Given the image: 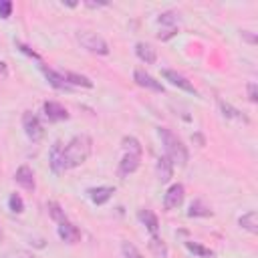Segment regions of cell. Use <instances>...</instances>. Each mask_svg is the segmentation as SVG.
Wrapping results in <instances>:
<instances>
[{
    "label": "cell",
    "mask_w": 258,
    "mask_h": 258,
    "mask_svg": "<svg viewBox=\"0 0 258 258\" xmlns=\"http://www.w3.org/2000/svg\"><path fill=\"white\" fill-rule=\"evenodd\" d=\"M87 6H91V8H95V6H107V2H85Z\"/></svg>",
    "instance_id": "cell-35"
},
{
    "label": "cell",
    "mask_w": 258,
    "mask_h": 258,
    "mask_svg": "<svg viewBox=\"0 0 258 258\" xmlns=\"http://www.w3.org/2000/svg\"><path fill=\"white\" fill-rule=\"evenodd\" d=\"M22 129H24L26 137H28L30 141H34V143L44 137L42 123H40V119H38L32 111H24V113H22Z\"/></svg>",
    "instance_id": "cell-5"
},
{
    "label": "cell",
    "mask_w": 258,
    "mask_h": 258,
    "mask_svg": "<svg viewBox=\"0 0 258 258\" xmlns=\"http://www.w3.org/2000/svg\"><path fill=\"white\" fill-rule=\"evenodd\" d=\"M220 109H222L224 117H228V119H234V121H240V123H248V117H246L242 111H238L236 107H232V105H228V103L220 101Z\"/></svg>",
    "instance_id": "cell-24"
},
{
    "label": "cell",
    "mask_w": 258,
    "mask_h": 258,
    "mask_svg": "<svg viewBox=\"0 0 258 258\" xmlns=\"http://www.w3.org/2000/svg\"><path fill=\"white\" fill-rule=\"evenodd\" d=\"M135 54L145 64H153L157 60V52H155V48L149 42H137L135 44Z\"/></svg>",
    "instance_id": "cell-16"
},
{
    "label": "cell",
    "mask_w": 258,
    "mask_h": 258,
    "mask_svg": "<svg viewBox=\"0 0 258 258\" xmlns=\"http://www.w3.org/2000/svg\"><path fill=\"white\" fill-rule=\"evenodd\" d=\"M177 34V28H161L159 32H157V38L159 40H167V38H171V36H175Z\"/></svg>",
    "instance_id": "cell-30"
},
{
    "label": "cell",
    "mask_w": 258,
    "mask_h": 258,
    "mask_svg": "<svg viewBox=\"0 0 258 258\" xmlns=\"http://www.w3.org/2000/svg\"><path fill=\"white\" fill-rule=\"evenodd\" d=\"M16 46H18V48H20V50H22L24 54H28V56H32V58L40 60V56H38V54H36V52H34V50L30 48V46H26V44H22V42H16Z\"/></svg>",
    "instance_id": "cell-32"
},
{
    "label": "cell",
    "mask_w": 258,
    "mask_h": 258,
    "mask_svg": "<svg viewBox=\"0 0 258 258\" xmlns=\"http://www.w3.org/2000/svg\"><path fill=\"white\" fill-rule=\"evenodd\" d=\"M64 81L71 85V87H85V89H91L93 87V81L85 75H79V73H71V71H64Z\"/></svg>",
    "instance_id": "cell-22"
},
{
    "label": "cell",
    "mask_w": 258,
    "mask_h": 258,
    "mask_svg": "<svg viewBox=\"0 0 258 258\" xmlns=\"http://www.w3.org/2000/svg\"><path fill=\"white\" fill-rule=\"evenodd\" d=\"M10 14H12V2L0 0V18H10Z\"/></svg>",
    "instance_id": "cell-29"
},
{
    "label": "cell",
    "mask_w": 258,
    "mask_h": 258,
    "mask_svg": "<svg viewBox=\"0 0 258 258\" xmlns=\"http://www.w3.org/2000/svg\"><path fill=\"white\" fill-rule=\"evenodd\" d=\"M242 38H244V40H248V42H252V44L256 42V36H254L250 30H242Z\"/></svg>",
    "instance_id": "cell-33"
},
{
    "label": "cell",
    "mask_w": 258,
    "mask_h": 258,
    "mask_svg": "<svg viewBox=\"0 0 258 258\" xmlns=\"http://www.w3.org/2000/svg\"><path fill=\"white\" fill-rule=\"evenodd\" d=\"M42 69V73H44V77H46V81L54 87V89H58V91H71L73 87L64 81V75L62 73H58V71H52V69H48V67H40Z\"/></svg>",
    "instance_id": "cell-13"
},
{
    "label": "cell",
    "mask_w": 258,
    "mask_h": 258,
    "mask_svg": "<svg viewBox=\"0 0 258 258\" xmlns=\"http://www.w3.org/2000/svg\"><path fill=\"white\" fill-rule=\"evenodd\" d=\"M113 194H115V187H113V185H97V187H89V189H87L89 200H91L93 204H97V206L107 204V202L113 198Z\"/></svg>",
    "instance_id": "cell-10"
},
{
    "label": "cell",
    "mask_w": 258,
    "mask_h": 258,
    "mask_svg": "<svg viewBox=\"0 0 258 258\" xmlns=\"http://www.w3.org/2000/svg\"><path fill=\"white\" fill-rule=\"evenodd\" d=\"M155 169H157V179H159L161 183H167V181L173 177V163H171L169 157H165V155L157 159Z\"/></svg>",
    "instance_id": "cell-17"
},
{
    "label": "cell",
    "mask_w": 258,
    "mask_h": 258,
    "mask_svg": "<svg viewBox=\"0 0 258 258\" xmlns=\"http://www.w3.org/2000/svg\"><path fill=\"white\" fill-rule=\"evenodd\" d=\"M0 77H2V79H6V77H8V69H6V62H2V60H0Z\"/></svg>",
    "instance_id": "cell-34"
},
{
    "label": "cell",
    "mask_w": 258,
    "mask_h": 258,
    "mask_svg": "<svg viewBox=\"0 0 258 258\" xmlns=\"http://www.w3.org/2000/svg\"><path fill=\"white\" fill-rule=\"evenodd\" d=\"M121 145H123V157L119 161V167H117V173L119 177H127L131 175L133 171H137L139 163H141V153H143V147L139 143L137 137H131V135H125L121 139Z\"/></svg>",
    "instance_id": "cell-3"
},
{
    "label": "cell",
    "mask_w": 258,
    "mask_h": 258,
    "mask_svg": "<svg viewBox=\"0 0 258 258\" xmlns=\"http://www.w3.org/2000/svg\"><path fill=\"white\" fill-rule=\"evenodd\" d=\"M79 42H81V46L87 48L89 52H95V54H109V44H107V40H105L101 34L93 32V30H83V32H79Z\"/></svg>",
    "instance_id": "cell-4"
},
{
    "label": "cell",
    "mask_w": 258,
    "mask_h": 258,
    "mask_svg": "<svg viewBox=\"0 0 258 258\" xmlns=\"http://www.w3.org/2000/svg\"><path fill=\"white\" fill-rule=\"evenodd\" d=\"M157 135L163 143V149H165V157H169V161L173 165H179V167H185L187 165V159H189V153H187V147L183 145V141L167 127H159L157 129Z\"/></svg>",
    "instance_id": "cell-2"
},
{
    "label": "cell",
    "mask_w": 258,
    "mask_h": 258,
    "mask_svg": "<svg viewBox=\"0 0 258 258\" xmlns=\"http://www.w3.org/2000/svg\"><path fill=\"white\" fill-rule=\"evenodd\" d=\"M161 75H163V79L165 81H169L173 87H177V89H181V91H185V93H191V95H198V89L181 75V73H177V71H173V69H163L161 71Z\"/></svg>",
    "instance_id": "cell-7"
},
{
    "label": "cell",
    "mask_w": 258,
    "mask_h": 258,
    "mask_svg": "<svg viewBox=\"0 0 258 258\" xmlns=\"http://www.w3.org/2000/svg\"><path fill=\"white\" fill-rule=\"evenodd\" d=\"M14 179H16V183H18L20 187H24V189H28V191H34V187H36L34 171H32L28 165H20V167L16 169V173H14Z\"/></svg>",
    "instance_id": "cell-12"
},
{
    "label": "cell",
    "mask_w": 258,
    "mask_h": 258,
    "mask_svg": "<svg viewBox=\"0 0 258 258\" xmlns=\"http://www.w3.org/2000/svg\"><path fill=\"white\" fill-rule=\"evenodd\" d=\"M42 109H44L46 119L52 121V123H56V121H67V119H69L67 107H62V105L56 103V101H46V103L42 105Z\"/></svg>",
    "instance_id": "cell-11"
},
{
    "label": "cell",
    "mask_w": 258,
    "mask_h": 258,
    "mask_svg": "<svg viewBox=\"0 0 258 258\" xmlns=\"http://www.w3.org/2000/svg\"><path fill=\"white\" fill-rule=\"evenodd\" d=\"M46 210H48V216L54 220V222H64L67 220V216H64V210L60 208V204H56V202H48V206H46Z\"/></svg>",
    "instance_id": "cell-25"
},
{
    "label": "cell",
    "mask_w": 258,
    "mask_h": 258,
    "mask_svg": "<svg viewBox=\"0 0 258 258\" xmlns=\"http://www.w3.org/2000/svg\"><path fill=\"white\" fill-rule=\"evenodd\" d=\"M8 208H10V212H14V214H22V212H24V202H22V198H20L18 194H10V196H8Z\"/></svg>",
    "instance_id": "cell-26"
},
{
    "label": "cell",
    "mask_w": 258,
    "mask_h": 258,
    "mask_svg": "<svg viewBox=\"0 0 258 258\" xmlns=\"http://www.w3.org/2000/svg\"><path fill=\"white\" fill-rule=\"evenodd\" d=\"M248 101L250 103L258 101V85L256 83H248Z\"/></svg>",
    "instance_id": "cell-31"
},
{
    "label": "cell",
    "mask_w": 258,
    "mask_h": 258,
    "mask_svg": "<svg viewBox=\"0 0 258 258\" xmlns=\"http://www.w3.org/2000/svg\"><path fill=\"white\" fill-rule=\"evenodd\" d=\"M137 220L147 228L149 234H157V230H159V220H157V216H155L151 210L141 208V210L137 212Z\"/></svg>",
    "instance_id": "cell-15"
},
{
    "label": "cell",
    "mask_w": 258,
    "mask_h": 258,
    "mask_svg": "<svg viewBox=\"0 0 258 258\" xmlns=\"http://www.w3.org/2000/svg\"><path fill=\"white\" fill-rule=\"evenodd\" d=\"M238 224L242 230L250 232V234H258V212L256 210H250L246 214H242L238 218Z\"/></svg>",
    "instance_id": "cell-18"
},
{
    "label": "cell",
    "mask_w": 258,
    "mask_h": 258,
    "mask_svg": "<svg viewBox=\"0 0 258 258\" xmlns=\"http://www.w3.org/2000/svg\"><path fill=\"white\" fill-rule=\"evenodd\" d=\"M177 22H179V14L173 12V10H167V12H161L157 16V24L161 28H177Z\"/></svg>",
    "instance_id": "cell-23"
},
{
    "label": "cell",
    "mask_w": 258,
    "mask_h": 258,
    "mask_svg": "<svg viewBox=\"0 0 258 258\" xmlns=\"http://www.w3.org/2000/svg\"><path fill=\"white\" fill-rule=\"evenodd\" d=\"M183 246H185V250H187L189 254H194L196 258H214V256H216V252H214L212 248H206L204 244L194 242V240H185Z\"/></svg>",
    "instance_id": "cell-20"
},
{
    "label": "cell",
    "mask_w": 258,
    "mask_h": 258,
    "mask_svg": "<svg viewBox=\"0 0 258 258\" xmlns=\"http://www.w3.org/2000/svg\"><path fill=\"white\" fill-rule=\"evenodd\" d=\"M62 143L60 141H54L50 145V151H48V163H50V169L54 173H62Z\"/></svg>",
    "instance_id": "cell-14"
},
{
    "label": "cell",
    "mask_w": 258,
    "mask_h": 258,
    "mask_svg": "<svg viewBox=\"0 0 258 258\" xmlns=\"http://www.w3.org/2000/svg\"><path fill=\"white\" fill-rule=\"evenodd\" d=\"M0 258H36L30 250H8V252H4Z\"/></svg>",
    "instance_id": "cell-28"
},
{
    "label": "cell",
    "mask_w": 258,
    "mask_h": 258,
    "mask_svg": "<svg viewBox=\"0 0 258 258\" xmlns=\"http://www.w3.org/2000/svg\"><path fill=\"white\" fill-rule=\"evenodd\" d=\"M183 200H185V187H183L181 183H173V185L167 187V191H165V196H163V208H165L167 212L177 210V208L183 204Z\"/></svg>",
    "instance_id": "cell-6"
},
{
    "label": "cell",
    "mask_w": 258,
    "mask_h": 258,
    "mask_svg": "<svg viewBox=\"0 0 258 258\" xmlns=\"http://www.w3.org/2000/svg\"><path fill=\"white\" fill-rule=\"evenodd\" d=\"M212 214H214L212 208L208 204H204L202 200H194L189 204V210H187V216L189 218H210Z\"/></svg>",
    "instance_id": "cell-21"
},
{
    "label": "cell",
    "mask_w": 258,
    "mask_h": 258,
    "mask_svg": "<svg viewBox=\"0 0 258 258\" xmlns=\"http://www.w3.org/2000/svg\"><path fill=\"white\" fill-rule=\"evenodd\" d=\"M93 151V139L89 135H75L64 147H62V169H73L83 165Z\"/></svg>",
    "instance_id": "cell-1"
},
{
    "label": "cell",
    "mask_w": 258,
    "mask_h": 258,
    "mask_svg": "<svg viewBox=\"0 0 258 258\" xmlns=\"http://www.w3.org/2000/svg\"><path fill=\"white\" fill-rule=\"evenodd\" d=\"M0 236H2V232H0Z\"/></svg>",
    "instance_id": "cell-36"
},
{
    "label": "cell",
    "mask_w": 258,
    "mask_h": 258,
    "mask_svg": "<svg viewBox=\"0 0 258 258\" xmlns=\"http://www.w3.org/2000/svg\"><path fill=\"white\" fill-rule=\"evenodd\" d=\"M147 248L149 252L155 256V258H167L169 256V250H167V244L157 236V234H151L149 236V242H147Z\"/></svg>",
    "instance_id": "cell-19"
},
{
    "label": "cell",
    "mask_w": 258,
    "mask_h": 258,
    "mask_svg": "<svg viewBox=\"0 0 258 258\" xmlns=\"http://www.w3.org/2000/svg\"><path fill=\"white\" fill-rule=\"evenodd\" d=\"M121 252H123V256L125 258H143V254L135 248V244H131V242H123L121 244Z\"/></svg>",
    "instance_id": "cell-27"
},
{
    "label": "cell",
    "mask_w": 258,
    "mask_h": 258,
    "mask_svg": "<svg viewBox=\"0 0 258 258\" xmlns=\"http://www.w3.org/2000/svg\"><path fill=\"white\" fill-rule=\"evenodd\" d=\"M133 81H135L139 87H143V89H149V91H153V93H163V85H161L155 77H151L149 73H145L143 69H135V71H133Z\"/></svg>",
    "instance_id": "cell-8"
},
{
    "label": "cell",
    "mask_w": 258,
    "mask_h": 258,
    "mask_svg": "<svg viewBox=\"0 0 258 258\" xmlns=\"http://www.w3.org/2000/svg\"><path fill=\"white\" fill-rule=\"evenodd\" d=\"M56 234H58V238H60L62 242H67V244H77V242L81 240V230H79L73 222H69V220H64V222L58 224Z\"/></svg>",
    "instance_id": "cell-9"
}]
</instances>
